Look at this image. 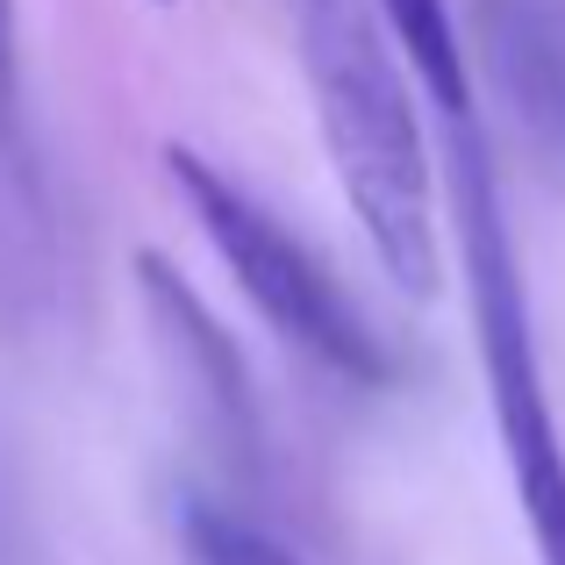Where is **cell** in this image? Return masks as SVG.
<instances>
[{
  "label": "cell",
  "instance_id": "1",
  "mask_svg": "<svg viewBox=\"0 0 565 565\" xmlns=\"http://www.w3.org/2000/svg\"><path fill=\"white\" fill-rule=\"evenodd\" d=\"M294 51L316 100L330 172L401 294H437V158L423 143L408 72L365 0H294Z\"/></svg>",
  "mask_w": 565,
  "mask_h": 565
},
{
  "label": "cell",
  "instance_id": "2",
  "mask_svg": "<svg viewBox=\"0 0 565 565\" xmlns=\"http://www.w3.org/2000/svg\"><path fill=\"white\" fill-rule=\"evenodd\" d=\"M444 186H451V244H458V273H466L487 408H494V437L509 451L530 552H537V565H565V437H558L552 386H544V365H537L530 294H523V265H515L509 207H501V180H494V151L480 137V115L444 122Z\"/></svg>",
  "mask_w": 565,
  "mask_h": 565
},
{
  "label": "cell",
  "instance_id": "3",
  "mask_svg": "<svg viewBox=\"0 0 565 565\" xmlns=\"http://www.w3.org/2000/svg\"><path fill=\"white\" fill-rule=\"evenodd\" d=\"M158 166H166L172 193L186 201L193 230L207 236V250L222 258V273L236 279V294L258 308V322L279 344L301 351L316 373L359 386V394H380V386L401 380L394 344L365 322V308L337 287V273L244 180H230V172H222L215 158H201L193 143H166Z\"/></svg>",
  "mask_w": 565,
  "mask_h": 565
},
{
  "label": "cell",
  "instance_id": "4",
  "mask_svg": "<svg viewBox=\"0 0 565 565\" xmlns=\"http://www.w3.org/2000/svg\"><path fill=\"white\" fill-rule=\"evenodd\" d=\"M137 279H143V316H151L158 351H166L172 380H180L186 401H193V423L215 429L222 451H250V444H258V408H250V380H244L236 344L215 330L207 301L158 258V250L137 258Z\"/></svg>",
  "mask_w": 565,
  "mask_h": 565
},
{
  "label": "cell",
  "instance_id": "5",
  "mask_svg": "<svg viewBox=\"0 0 565 565\" xmlns=\"http://www.w3.org/2000/svg\"><path fill=\"white\" fill-rule=\"evenodd\" d=\"M386 36H394L401 65L415 72V86L429 94V108L444 122L472 115V72H466V36H458L451 0H373Z\"/></svg>",
  "mask_w": 565,
  "mask_h": 565
},
{
  "label": "cell",
  "instance_id": "6",
  "mask_svg": "<svg viewBox=\"0 0 565 565\" xmlns=\"http://www.w3.org/2000/svg\"><path fill=\"white\" fill-rule=\"evenodd\" d=\"M180 552H186V565H294V552L279 537H265L244 509L207 501V494H186V509H180Z\"/></svg>",
  "mask_w": 565,
  "mask_h": 565
},
{
  "label": "cell",
  "instance_id": "7",
  "mask_svg": "<svg viewBox=\"0 0 565 565\" xmlns=\"http://www.w3.org/2000/svg\"><path fill=\"white\" fill-rule=\"evenodd\" d=\"M0 158L29 172V129H22V65H14V0H0Z\"/></svg>",
  "mask_w": 565,
  "mask_h": 565
},
{
  "label": "cell",
  "instance_id": "8",
  "mask_svg": "<svg viewBox=\"0 0 565 565\" xmlns=\"http://www.w3.org/2000/svg\"><path fill=\"white\" fill-rule=\"evenodd\" d=\"M158 8H172V0H158Z\"/></svg>",
  "mask_w": 565,
  "mask_h": 565
}]
</instances>
